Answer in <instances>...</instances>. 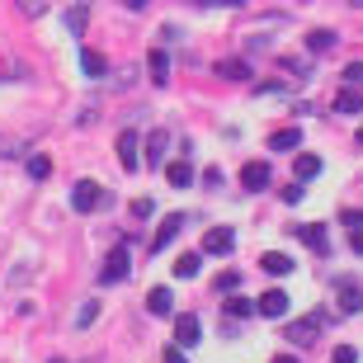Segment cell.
<instances>
[{
    "label": "cell",
    "mask_w": 363,
    "mask_h": 363,
    "mask_svg": "<svg viewBox=\"0 0 363 363\" xmlns=\"http://www.w3.org/2000/svg\"><path fill=\"white\" fill-rule=\"evenodd\" d=\"M264 147H269V151H297V147H302V128H279V133H269Z\"/></svg>",
    "instance_id": "7c38bea8"
},
{
    "label": "cell",
    "mask_w": 363,
    "mask_h": 363,
    "mask_svg": "<svg viewBox=\"0 0 363 363\" xmlns=\"http://www.w3.org/2000/svg\"><path fill=\"white\" fill-rule=\"evenodd\" d=\"M363 108V94L359 90H340L335 94V113H359Z\"/></svg>",
    "instance_id": "ffe728a7"
},
{
    "label": "cell",
    "mask_w": 363,
    "mask_h": 363,
    "mask_svg": "<svg viewBox=\"0 0 363 363\" xmlns=\"http://www.w3.org/2000/svg\"><path fill=\"white\" fill-rule=\"evenodd\" d=\"M241 184L250 189V194H259V189H269V165H264V161H245V170H241Z\"/></svg>",
    "instance_id": "52a82bcc"
},
{
    "label": "cell",
    "mask_w": 363,
    "mask_h": 363,
    "mask_svg": "<svg viewBox=\"0 0 363 363\" xmlns=\"http://www.w3.org/2000/svg\"><path fill=\"white\" fill-rule=\"evenodd\" d=\"M123 279H128V245H118L99 269V283H123Z\"/></svg>",
    "instance_id": "5b68a950"
},
{
    "label": "cell",
    "mask_w": 363,
    "mask_h": 363,
    "mask_svg": "<svg viewBox=\"0 0 363 363\" xmlns=\"http://www.w3.org/2000/svg\"><path fill=\"white\" fill-rule=\"evenodd\" d=\"M335 288H340V311H350V316L363 311V293H359V283H354V279H340Z\"/></svg>",
    "instance_id": "8fae6325"
},
{
    "label": "cell",
    "mask_w": 363,
    "mask_h": 363,
    "mask_svg": "<svg viewBox=\"0 0 363 363\" xmlns=\"http://www.w3.org/2000/svg\"><path fill=\"white\" fill-rule=\"evenodd\" d=\"M222 179H227V175H222V165H213V170H203V184H213V189H217Z\"/></svg>",
    "instance_id": "1f68e13d"
},
{
    "label": "cell",
    "mask_w": 363,
    "mask_h": 363,
    "mask_svg": "<svg viewBox=\"0 0 363 363\" xmlns=\"http://www.w3.org/2000/svg\"><path fill=\"white\" fill-rule=\"evenodd\" d=\"M293 236H302L311 255H330V236L321 231V222H307V227H293Z\"/></svg>",
    "instance_id": "3957f363"
},
{
    "label": "cell",
    "mask_w": 363,
    "mask_h": 363,
    "mask_svg": "<svg viewBox=\"0 0 363 363\" xmlns=\"http://www.w3.org/2000/svg\"><path fill=\"white\" fill-rule=\"evenodd\" d=\"M236 288H241V274L236 269H227L222 279H217V293H236Z\"/></svg>",
    "instance_id": "4316f807"
},
{
    "label": "cell",
    "mask_w": 363,
    "mask_h": 363,
    "mask_svg": "<svg viewBox=\"0 0 363 363\" xmlns=\"http://www.w3.org/2000/svg\"><path fill=\"white\" fill-rule=\"evenodd\" d=\"M137 142H142V137H137L133 128H123V133H118V161H123V170H128V175L142 165V151H137Z\"/></svg>",
    "instance_id": "277c9868"
},
{
    "label": "cell",
    "mask_w": 363,
    "mask_h": 363,
    "mask_svg": "<svg viewBox=\"0 0 363 363\" xmlns=\"http://www.w3.org/2000/svg\"><path fill=\"white\" fill-rule=\"evenodd\" d=\"M203 250H208V255H231V250H236V236H231L227 227H213L203 236Z\"/></svg>",
    "instance_id": "8992f818"
},
{
    "label": "cell",
    "mask_w": 363,
    "mask_h": 363,
    "mask_svg": "<svg viewBox=\"0 0 363 363\" xmlns=\"http://www.w3.org/2000/svg\"><path fill=\"white\" fill-rule=\"evenodd\" d=\"M259 269L274 274V279H283V274H293V259L283 255V250H269V255H259Z\"/></svg>",
    "instance_id": "4fadbf2b"
},
{
    "label": "cell",
    "mask_w": 363,
    "mask_h": 363,
    "mask_svg": "<svg viewBox=\"0 0 363 363\" xmlns=\"http://www.w3.org/2000/svg\"><path fill=\"white\" fill-rule=\"evenodd\" d=\"M151 213H156V203H151V199H137L133 203V217H137V222H147Z\"/></svg>",
    "instance_id": "f1b7e54d"
},
{
    "label": "cell",
    "mask_w": 363,
    "mask_h": 363,
    "mask_svg": "<svg viewBox=\"0 0 363 363\" xmlns=\"http://www.w3.org/2000/svg\"><path fill=\"white\" fill-rule=\"evenodd\" d=\"M165 71H170V62H165V52L156 48V52H151V81H156V85H165V81H170Z\"/></svg>",
    "instance_id": "603a6c76"
},
{
    "label": "cell",
    "mask_w": 363,
    "mask_h": 363,
    "mask_svg": "<svg viewBox=\"0 0 363 363\" xmlns=\"http://www.w3.org/2000/svg\"><path fill=\"white\" fill-rule=\"evenodd\" d=\"M179 227H184V213H170L161 227H156V241H151V250H165V245L179 236Z\"/></svg>",
    "instance_id": "ba28073f"
},
{
    "label": "cell",
    "mask_w": 363,
    "mask_h": 363,
    "mask_svg": "<svg viewBox=\"0 0 363 363\" xmlns=\"http://www.w3.org/2000/svg\"><path fill=\"white\" fill-rule=\"evenodd\" d=\"M345 222H350V227L359 231V227H363V213H359V208H350V213H345Z\"/></svg>",
    "instance_id": "836d02e7"
},
{
    "label": "cell",
    "mask_w": 363,
    "mask_h": 363,
    "mask_svg": "<svg viewBox=\"0 0 363 363\" xmlns=\"http://www.w3.org/2000/svg\"><path fill=\"white\" fill-rule=\"evenodd\" d=\"M199 264H203V259L194 255V250H184V255H179L170 269H175V279H194V274H199Z\"/></svg>",
    "instance_id": "d6986e66"
},
{
    "label": "cell",
    "mask_w": 363,
    "mask_h": 363,
    "mask_svg": "<svg viewBox=\"0 0 363 363\" xmlns=\"http://www.w3.org/2000/svg\"><path fill=\"white\" fill-rule=\"evenodd\" d=\"M325 321H330L325 311H311V316H302V321L288 325V330H283V340H293V345H311V340L325 330Z\"/></svg>",
    "instance_id": "6da1fadb"
},
{
    "label": "cell",
    "mask_w": 363,
    "mask_h": 363,
    "mask_svg": "<svg viewBox=\"0 0 363 363\" xmlns=\"http://www.w3.org/2000/svg\"><path fill=\"white\" fill-rule=\"evenodd\" d=\"M217 76H227V81H245L250 67H245L241 57H227V62H217Z\"/></svg>",
    "instance_id": "ac0fdd59"
},
{
    "label": "cell",
    "mask_w": 363,
    "mask_h": 363,
    "mask_svg": "<svg viewBox=\"0 0 363 363\" xmlns=\"http://www.w3.org/2000/svg\"><path fill=\"white\" fill-rule=\"evenodd\" d=\"M165 179H170L175 189H189V184H194V165H189V161H170V165H165Z\"/></svg>",
    "instance_id": "9a60e30c"
},
{
    "label": "cell",
    "mask_w": 363,
    "mask_h": 363,
    "mask_svg": "<svg viewBox=\"0 0 363 363\" xmlns=\"http://www.w3.org/2000/svg\"><path fill=\"white\" fill-rule=\"evenodd\" d=\"M354 255H363V227L354 231Z\"/></svg>",
    "instance_id": "e575fe53"
},
{
    "label": "cell",
    "mask_w": 363,
    "mask_h": 363,
    "mask_svg": "<svg viewBox=\"0 0 363 363\" xmlns=\"http://www.w3.org/2000/svg\"><path fill=\"white\" fill-rule=\"evenodd\" d=\"M330 363H359V350H354V345H340V350H335V359H330Z\"/></svg>",
    "instance_id": "f546056e"
},
{
    "label": "cell",
    "mask_w": 363,
    "mask_h": 363,
    "mask_svg": "<svg viewBox=\"0 0 363 363\" xmlns=\"http://www.w3.org/2000/svg\"><path fill=\"white\" fill-rule=\"evenodd\" d=\"M81 71H85V76H94V81H99V76H104V71H108V62H104V57H99V52H94V48H81Z\"/></svg>",
    "instance_id": "2e32d148"
},
{
    "label": "cell",
    "mask_w": 363,
    "mask_h": 363,
    "mask_svg": "<svg viewBox=\"0 0 363 363\" xmlns=\"http://www.w3.org/2000/svg\"><path fill=\"white\" fill-rule=\"evenodd\" d=\"M269 363H297V354H274Z\"/></svg>",
    "instance_id": "d590c367"
},
{
    "label": "cell",
    "mask_w": 363,
    "mask_h": 363,
    "mask_svg": "<svg viewBox=\"0 0 363 363\" xmlns=\"http://www.w3.org/2000/svg\"><path fill=\"white\" fill-rule=\"evenodd\" d=\"M345 81H350V85H363V62H350V67H345Z\"/></svg>",
    "instance_id": "4dcf8cb0"
},
{
    "label": "cell",
    "mask_w": 363,
    "mask_h": 363,
    "mask_svg": "<svg viewBox=\"0 0 363 363\" xmlns=\"http://www.w3.org/2000/svg\"><path fill=\"white\" fill-rule=\"evenodd\" d=\"M307 48L311 52H325V48H335V33L330 28H316V33H307Z\"/></svg>",
    "instance_id": "44dd1931"
},
{
    "label": "cell",
    "mask_w": 363,
    "mask_h": 363,
    "mask_svg": "<svg viewBox=\"0 0 363 363\" xmlns=\"http://www.w3.org/2000/svg\"><path fill=\"white\" fill-rule=\"evenodd\" d=\"M85 19H90V10H85V5H76V10L67 14V28H71V38H76V33L85 28Z\"/></svg>",
    "instance_id": "484cf974"
},
{
    "label": "cell",
    "mask_w": 363,
    "mask_h": 363,
    "mask_svg": "<svg viewBox=\"0 0 363 363\" xmlns=\"http://www.w3.org/2000/svg\"><path fill=\"white\" fill-rule=\"evenodd\" d=\"M321 175V156H297V179H316Z\"/></svg>",
    "instance_id": "7402d4cb"
},
{
    "label": "cell",
    "mask_w": 363,
    "mask_h": 363,
    "mask_svg": "<svg viewBox=\"0 0 363 363\" xmlns=\"http://www.w3.org/2000/svg\"><path fill=\"white\" fill-rule=\"evenodd\" d=\"M165 147H170V133H165V128H156V133L147 137V161L161 165V161H165Z\"/></svg>",
    "instance_id": "5bb4252c"
},
{
    "label": "cell",
    "mask_w": 363,
    "mask_h": 363,
    "mask_svg": "<svg viewBox=\"0 0 363 363\" xmlns=\"http://www.w3.org/2000/svg\"><path fill=\"white\" fill-rule=\"evenodd\" d=\"M175 340H179V350H189V345H199V316H194V311L175 316Z\"/></svg>",
    "instance_id": "9c48e42d"
},
{
    "label": "cell",
    "mask_w": 363,
    "mask_h": 363,
    "mask_svg": "<svg viewBox=\"0 0 363 363\" xmlns=\"http://www.w3.org/2000/svg\"><path fill=\"white\" fill-rule=\"evenodd\" d=\"M161 363H189V359H184V350L175 345V350H165V359H161Z\"/></svg>",
    "instance_id": "d6a6232c"
},
{
    "label": "cell",
    "mask_w": 363,
    "mask_h": 363,
    "mask_svg": "<svg viewBox=\"0 0 363 363\" xmlns=\"http://www.w3.org/2000/svg\"><path fill=\"white\" fill-rule=\"evenodd\" d=\"M227 307H231V316H250V311H259L255 302H245V297H231Z\"/></svg>",
    "instance_id": "83f0119b"
},
{
    "label": "cell",
    "mask_w": 363,
    "mask_h": 363,
    "mask_svg": "<svg viewBox=\"0 0 363 363\" xmlns=\"http://www.w3.org/2000/svg\"><path fill=\"white\" fill-rule=\"evenodd\" d=\"M359 147H363V128H359Z\"/></svg>",
    "instance_id": "8d00e7d4"
},
{
    "label": "cell",
    "mask_w": 363,
    "mask_h": 363,
    "mask_svg": "<svg viewBox=\"0 0 363 363\" xmlns=\"http://www.w3.org/2000/svg\"><path fill=\"white\" fill-rule=\"evenodd\" d=\"M255 307H259V316H274V321H279L283 311H288V293H283V288H269V293L259 297Z\"/></svg>",
    "instance_id": "30bf717a"
},
{
    "label": "cell",
    "mask_w": 363,
    "mask_h": 363,
    "mask_svg": "<svg viewBox=\"0 0 363 363\" xmlns=\"http://www.w3.org/2000/svg\"><path fill=\"white\" fill-rule=\"evenodd\" d=\"M28 175L48 179V175H52V161H48V156H28Z\"/></svg>",
    "instance_id": "d4e9b609"
},
{
    "label": "cell",
    "mask_w": 363,
    "mask_h": 363,
    "mask_svg": "<svg viewBox=\"0 0 363 363\" xmlns=\"http://www.w3.org/2000/svg\"><path fill=\"white\" fill-rule=\"evenodd\" d=\"M94 316H99V302H81V311H76V330L94 325Z\"/></svg>",
    "instance_id": "cb8c5ba5"
},
{
    "label": "cell",
    "mask_w": 363,
    "mask_h": 363,
    "mask_svg": "<svg viewBox=\"0 0 363 363\" xmlns=\"http://www.w3.org/2000/svg\"><path fill=\"white\" fill-rule=\"evenodd\" d=\"M104 203H113V199H108L94 179H81V184L71 189V208H76V213H94V208H104Z\"/></svg>",
    "instance_id": "7a4b0ae2"
},
{
    "label": "cell",
    "mask_w": 363,
    "mask_h": 363,
    "mask_svg": "<svg viewBox=\"0 0 363 363\" xmlns=\"http://www.w3.org/2000/svg\"><path fill=\"white\" fill-rule=\"evenodd\" d=\"M147 311L151 316H170V288H151L147 293Z\"/></svg>",
    "instance_id": "e0dca14e"
}]
</instances>
